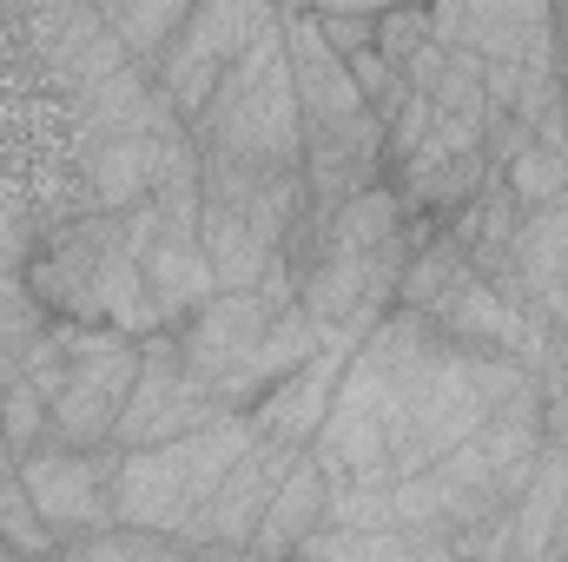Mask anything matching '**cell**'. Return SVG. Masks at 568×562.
Returning <instances> with one entry per match:
<instances>
[{
  "label": "cell",
  "mask_w": 568,
  "mask_h": 562,
  "mask_svg": "<svg viewBox=\"0 0 568 562\" xmlns=\"http://www.w3.org/2000/svg\"><path fill=\"white\" fill-rule=\"evenodd\" d=\"M317 344H324V331L311 324V311L297 298L291 304H272L258 284H219L179 324L185 364L212 384V398L225 411H252L265 398V384L284 378L297 358H311Z\"/></svg>",
  "instance_id": "6da1fadb"
},
{
  "label": "cell",
  "mask_w": 568,
  "mask_h": 562,
  "mask_svg": "<svg viewBox=\"0 0 568 562\" xmlns=\"http://www.w3.org/2000/svg\"><path fill=\"white\" fill-rule=\"evenodd\" d=\"M33 298L47 304V318L60 324H113L126 338H152V331H172L159 298L145 291L140 252L126 239V219L120 212H87L73 225H60L33 265H27Z\"/></svg>",
  "instance_id": "7a4b0ae2"
},
{
  "label": "cell",
  "mask_w": 568,
  "mask_h": 562,
  "mask_svg": "<svg viewBox=\"0 0 568 562\" xmlns=\"http://www.w3.org/2000/svg\"><path fill=\"white\" fill-rule=\"evenodd\" d=\"M311 212L304 165H245L199 152V245L219 284H258L278 265Z\"/></svg>",
  "instance_id": "3957f363"
},
{
  "label": "cell",
  "mask_w": 568,
  "mask_h": 562,
  "mask_svg": "<svg viewBox=\"0 0 568 562\" xmlns=\"http://www.w3.org/2000/svg\"><path fill=\"white\" fill-rule=\"evenodd\" d=\"M20 371L47 391V443H73V450H100L113 443L126 391L140 378V338L113 331V324H47L27 351Z\"/></svg>",
  "instance_id": "277c9868"
},
{
  "label": "cell",
  "mask_w": 568,
  "mask_h": 562,
  "mask_svg": "<svg viewBox=\"0 0 568 562\" xmlns=\"http://www.w3.org/2000/svg\"><path fill=\"white\" fill-rule=\"evenodd\" d=\"M192 140L205 159H245V165H304V113L284 60V20L258 33L225 80L192 113Z\"/></svg>",
  "instance_id": "5b68a950"
},
{
  "label": "cell",
  "mask_w": 568,
  "mask_h": 562,
  "mask_svg": "<svg viewBox=\"0 0 568 562\" xmlns=\"http://www.w3.org/2000/svg\"><path fill=\"white\" fill-rule=\"evenodd\" d=\"M252 430H258L252 411H232L165 443H140V450L113 443V516L159 536H185L205 496L219 490V476L232 470V456L252 443Z\"/></svg>",
  "instance_id": "8992f818"
},
{
  "label": "cell",
  "mask_w": 568,
  "mask_h": 562,
  "mask_svg": "<svg viewBox=\"0 0 568 562\" xmlns=\"http://www.w3.org/2000/svg\"><path fill=\"white\" fill-rule=\"evenodd\" d=\"M397 430H404L397 371L351 351L344 384L331 398V418L311 436V456L331 470V483H397Z\"/></svg>",
  "instance_id": "52a82bcc"
},
{
  "label": "cell",
  "mask_w": 568,
  "mask_h": 562,
  "mask_svg": "<svg viewBox=\"0 0 568 562\" xmlns=\"http://www.w3.org/2000/svg\"><path fill=\"white\" fill-rule=\"evenodd\" d=\"M272 27H278V7H272V0H192V13L179 20L172 47H165L159 67H152V80H159V93L172 100V113L192 127V113H199L205 93L225 80V67H232L258 33H272Z\"/></svg>",
  "instance_id": "ba28073f"
},
{
  "label": "cell",
  "mask_w": 568,
  "mask_h": 562,
  "mask_svg": "<svg viewBox=\"0 0 568 562\" xmlns=\"http://www.w3.org/2000/svg\"><path fill=\"white\" fill-rule=\"evenodd\" d=\"M417 245V225H404L390 245L377 252H311L297 265V304L311 311V324L337 344H357L390 304H397V279L404 259Z\"/></svg>",
  "instance_id": "9c48e42d"
},
{
  "label": "cell",
  "mask_w": 568,
  "mask_h": 562,
  "mask_svg": "<svg viewBox=\"0 0 568 562\" xmlns=\"http://www.w3.org/2000/svg\"><path fill=\"white\" fill-rule=\"evenodd\" d=\"M219 418H232V411H225V404L212 398V384L185 364L179 331L140 338V378H133V391H126V411H120L113 443H120V450H140V443H165V436H185V430L219 423Z\"/></svg>",
  "instance_id": "30bf717a"
},
{
  "label": "cell",
  "mask_w": 568,
  "mask_h": 562,
  "mask_svg": "<svg viewBox=\"0 0 568 562\" xmlns=\"http://www.w3.org/2000/svg\"><path fill=\"white\" fill-rule=\"evenodd\" d=\"M199 140L185 120H159V127H120V133H93V140H73V159H80V179L93 192L100 212H126V205H145L159 192V179L192 159Z\"/></svg>",
  "instance_id": "8fae6325"
},
{
  "label": "cell",
  "mask_w": 568,
  "mask_h": 562,
  "mask_svg": "<svg viewBox=\"0 0 568 562\" xmlns=\"http://www.w3.org/2000/svg\"><path fill=\"white\" fill-rule=\"evenodd\" d=\"M20 483H27L33 510L47 516V530H53L60 550L73 536L113 523V443H100V450L40 443V450L20 456Z\"/></svg>",
  "instance_id": "7c38bea8"
},
{
  "label": "cell",
  "mask_w": 568,
  "mask_h": 562,
  "mask_svg": "<svg viewBox=\"0 0 568 562\" xmlns=\"http://www.w3.org/2000/svg\"><path fill=\"white\" fill-rule=\"evenodd\" d=\"M27 47H33L40 73H47L67 100L87 93L93 80L133 67L126 47H120V33H113V20L100 13V0H33V13H27Z\"/></svg>",
  "instance_id": "4fadbf2b"
},
{
  "label": "cell",
  "mask_w": 568,
  "mask_h": 562,
  "mask_svg": "<svg viewBox=\"0 0 568 562\" xmlns=\"http://www.w3.org/2000/svg\"><path fill=\"white\" fill-rule=\"evenodd\" d=\"M297 450L304 443H278V436L252 430V443L232 456V470L219 476V490L205 496V510L192 516L179 550H232V556L252 550V530H258V516H265V503H272V490H278V476L291 470Z\"/></svg>",
  "instance_id": "5bb4252c"
},
{
  "label": "cell",
  "mask_w": 568,
  "mask_h": 562,
  "mask_svg": "<svg viewBox=\"0 0 568 562\" xmlns=\"http://www.w3.org/2000/svg\"><path fill=\"white\" fill-rule=\"evenodd\" d=\"M496 284L516 304H529L542 324L568 331V199L516 212V232H509V252H503Z\"/></svg>",
  "instance_id": "9a60e30c"
},
{
  "label": "cell",
  "mask_w": 568,
  "mask_h": 562,
  "mask_svg": "<svg viewBox=\"0 0 568 562\" xmlns=\"http://www.w3.org/2000/svg\"><path fill=\"white\" fill-rule=\"evenodd\" d=\"M126 219V239H133V252H140V272H145V291L159 298V311H165V324L179 331L212 291H219V272H212V252L199 245V232H159V219H152V205H126L120 212Z\"/></svg>",
  "instance_id": "2e32d148"
},
{
  "label": "cell",
  "mask_w": 568,
  "mask_h": 562,
  "mask_svg": "<svg viewBox=\"0 0 568 562\" xmlns=\"http://www.w3.org/2000/svg\"><path fill=\"white\" fill-rule=\"evenodd\" d=\"M284 60H291V87H297V113H304V127H331V120H357V113H371V100L357 93L344 53L331 47L324 20H317L311 7L284 20Z\"/></svg>",
  "instance_id": "e0dca14e"
},
{
  "label": "cell",
  "mask_w": 568,
  "mask_h": 562,
  "mask_svg": "<svg viewBox=\"0 0 568 562\" xmlns=\"http://www.w3.org/2000/svg\"><path fill=\"white\" fill-rule=\"evenodd\" d=\"M351 351H357V344L324 338L311 358H297L284 378L265 384V398L252 404V423H258L265 436H278V443H311V436H317V423L331 418V398H337V384H344Z\"/></svg>",
  "instance_id": "ac0fdd59"
},
{
  "label": "cell",
  "mask_w": 568,
  "mask_h": 562,
  "mask_svg": "<svg viewBox=\"0 0 568 562\" xmlns=\"http://www.w3.org/2000/svg\"><path fill=\"white\" fill-rule=\"evenodd\" d=\"M371 179H384V120L377 113L304 127V192H311V205H337Z\"/></svg>",
  "instance_id": "d6986e66"
},
{
  "label": "cell",
  "mask_w": 568,
  "mask_h": 562,
  "mask_svg": "<svg viewBox=\"0 0 568 562\" xmlns=\"http://www.w3.org/2000/svg\"><path fill=\"white\" fill-rule=\"evenodd\" d=\"M324 510H331V470L311 456V443L291 456V470L278 476V490H272V503H265V516H258V530H252V556H297V543L324 523Z\"/></svg>",
  "instance_id": "ffe728a7"
},
{
  "label": "cell",
  "mask_w": 568,
  "mask_h": 562,
  "mask_svg": "<svg viewBox=\"0 0 568 562\" xmlns=\"http://www.w3.org/2000/svg\"><path fill=\"white\" fill-rule=\"evenodd\" d=\"M568 550V450L542 436L529 483L516 490V556H562Z\"/></svg>",
  "instance_id": "44dd1931"
},
{
  "label": "cell",
  "mask_w": 568,
  "mask_h": 562,
  "mask_svg": "<svg viewBox=\"0 0 568 562\" xmlns=\"http://www.w3.org/2000/svg\"><path fill=\"white\" fill-rule=\"evenodd\" d=\"M556 0H469V20H463V47H476L483 60H503V53H523L542 27H556Z\"/></svg>",
  "instance_id": "7402d4cb"
},
{
  "label": "cell",
  "mask_w": 568,
  "mask_h": 562,
  "mask_svg": "<svg viewBox=\"0 0 568 562\" xmlns=\"http://www.w3.org/2000/svg\"><path fill=\"white\" fill-rule=\"evenodd\" d=\"M100 13L113 20V33H120L126 60L152 73V67H159V53L172 47L179 20L192 13V0H100Z\"/></svg>",
  "instance_id": "603a6c76"
},
{
  "label": "cell",
  "mask_w": 568,
  "mask_h": 562,
  "mask_svg": "<svg viewBox=\"0 0 568 562\" xmlns=\"http://www.w3.org/2000/svg\"><path fill=\"white\" fill-rule=\"evenodd\" d=\"M0 436H7L13 456H27V450L47 443V391H40L27 371H13V378L0 384Z\"/></svg>",
  "instance_id": "cb8c5ba5"
},
{
  "label": "cell",
  "mask_w": 568,
  "mask_h": 562,
  "mask_svg": "<svg viewBox=\"0 0 568 562\" xmlns=\"http://www.w3.org/2000/svg\"><path fill=\"white\" fill-rule=\"evenodd\" d=\"M424 93L443 107V113L483 120V53H476V47H449L443 67H436V80H429Z\"/></svg>",
  "instance_id": "d4e9b609"
},
{
  "label": "cell",
  "mask_w": 568,
  "mask_h": 562,
  "mask_svg": "<svg viewBox=\"0 0 568 562\" xmlns=\"http://www.w3.org/2000/svg\"><path fill=\"white\" fill-rule=\"evenodd\" d=\"M0 543H7V550H60L53 530H47V516H40L33 496H27V483H20V463L0 476Z\"/></svg>",
  "instance_id": "484cf974"
},
{
  "label": "cell",
  "mask_w": 568,
  "mask_h": 562,
  "mask_svg": "<svg viewBox=\"0 0 568 562\" xmlns=\"http://www.w3.org/2000/svg\"><path fill=\"white\" fill-rule=\"evenodd\" d=\"M272 7H278V20H291V13H304L311 0H272Z\"/></svg>",
  "instance_id": "4316f807"
}]
</instances>
